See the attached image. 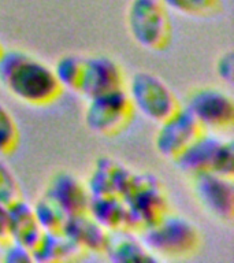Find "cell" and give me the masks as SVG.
I'll use <instances>...</instances> for the list:
<instances>
[{
	"label": "cell",
	"instance_id": "30bf717a",
	"mask_svg": "<svg viewBox=\"0 0 234 263\" xmlns=\"http://www.w3.org/2000/svg\"><path fill=\"white\" fill-rule=\"evenodd\" d=\"M203 132L196 119L181 106L176 112L158 123L153 145L162 158L172 162Z\"/></svg>",
	"mask_w": 234,
	"mask_h": 263
},
{
	"label": "cell",
	"instance_id": "7402d4cb",
	"mask_svg": "<svg viewBox=\"0 0 234 263\" xmlns=\"http://www.w3.org/2000/svg\"><path fill=\"white\" fill-rule=\"evenodd\" d=\"M21 132L18 122L4 103L0 102V156H10L18 149Z\"/></svg>",
	"mask_w": 234,
	"mask_h": 263
},
{
	"label": "cell",
	"instance_id": "ba28073f",
	"mask_svg": "<svg viewBox=\"0 0 234 263\" xmlns=\"http://www.w3.org/2000/svg\"><path fill=\"white\" fill-rule=\"evenodd\" d=\"M201 129L205 132H223L234 122L233 98L223 89L215 86H203L192 90L181 104Z\"/></svg>",
	"mask_w": 234,
	"mask_h": 263
},
{
	"label": "cell",
	"instance_id": "4fadbf2b",
	"mask_svg": "<svg viewBox=\"0 0 234 263\" xmlns=\"http://www.w3.org/2000/svg\"><path fill=\"white\" fill-rule=\"evenodd\" d=\"M43 193L55 201L67 215L86 211L90 200L85 182L67 170L53 173Z\"/></svg>",
	"mask_w": 234,
	"mask_h": 263
},
{
	"label": "cell",
	"instance_id": "8fae6325",
	"mask_svg": "<svg viewBox=\"0 0 234 263\" xmlns=\"http://www.w3.org/2000/svg\"><path fill=\"white\" fill-rule=\"evenodd\" d=\"M126 77L118 62L107 55L84 58L78 93L85 99L125 88Z\"/></svg>",
	"mask_w": 234,
	"mask_h": 263
},
{
	"label": "cell",
	"instance_id": "e0dca14e",
	"mask_svg": "<svg viewBox=\"0 0 234 263\" xmlns=\"http://www.w3.org/2000/svg\"><path fill=\"white\" fill-rule=\"evenodd\" d=\"M86 211L107 232L130 229L126 205L121 196L90 197Z\"/></svg>",
	"mask_w": 234,
	"mask_h": 263
},
{
	"label": "cell",
	"instance_id": "ffe728a7",
	"mask_svg": "<svg viewBox=\"0 0 234 263\" xmlns=\"http://www.w3.org/2000/svg\"><path fill=\"white\" fill-rule=\"evenodd\" d=\"M168 11L185 16L208 18L221 14L222 0H160Z\"/></svg>",
	"mask_w": 234,
	"mask_h": 263
},
{
	"label": "cell",
	"instance_id": "484cf974",
	"mask_svg": "<svg viewBox=\"0 0 234 263\" xmlns=\"http://www.w3.org/2000/svg\"><path fill=\"white\" fill-rule=\"evenodd\" d=\"M6 242H8L7 205L0 201V246L3 247Z\"/></svg>",
	"mask_w": 234,
	"mask_h": 263
},
{
	"label": "cell",
	"instance_id": "5bb4252c",
	"mask_svg": "<svg viewBox=\"0 0 234 263\" xmlns=\"http://www.w3.org/2000/svg\"><path fill=\"white\" fill-rule=\"evenodd\" d=\"M61 232L82 254H103L108 236V232L99 225L88 211L69 215Z\"/></svg>",
	"mask_w": 234,
	"mask_h": 263
},
{
	"label": "cell",
	"instance_id": "5b68a950",
	"mask_svg": "<svg viewBox=\"0 0 234 263\" xmlns=\"http://www.w3.org/2000/svg\"><path fill=\"white\" fill-rule=\"evenodd\" d=\"M122 199L127 210L129 228L137 233L168 211L167 193L152 173H131Z\"/></svg>",
	"mask_w": 234,
	"mask_h": 263
},
{
	"label": "cell",
	"instance_id": "52a82bcc",
	"mask_svg": "<svg viewBox=\"0 0 234 263\" xmlns=\"http://www.w3.org/2000/svg\"><path fill=\"white\" fill-rule=\"evenodd\" d=\"M84 123L94 135L112 137L127 129L135 111L125 88L86 99Z\"/></svg>",
	"mask_w": 234,
	"mask_h": 263
},
{
	"label": "cell",
	"instance_id": "7c38bea8",
	"mask_svg": "<svg viewBox=\"0 0 234 263\" xmlns=\"http://www.w3.org/2000/svg\"><path fill=\"white\" fill-rule=\"evenodd\" d=\"M131 173L123 163L111 156H100L94 160L88 180L86 189L90 197L121 196L126 191Z\"/></svg>",
	"mask_w": 234,
	"mask_h": 263
},
{
	"label": "cell",
	"instance_id": "6da1fadb",
	"mask_svg": "<svg viewBox=\"0 0 234 263\" xmlns=\"http://www.w3.org/2000/svg\"><path fill=\"white\" fill-rule=\"evenodd\" d=\"M0 84L20 102L33 107L52 104L63 93L52 67L21 49L0 55Z\"/></svg>",
	"mask_w": 234,
	"mask_h": 263
},
{
	"label": "cell",
	"instance_id": "d4e9b609",
	"mask_svg": "<svg viewBox=\"0 0 234 263\" xmlns=\"http://www.w3.org/2000/svg\"><path fill=\"white\" fill-rule=\"evenodd\" d=\"M3 260L8 263H25L33 262L32 252L26 247L16 244V242L8 241L3 246Z\"/></svg>",
	"mask_w": 234,
	"mask_h": 263
},
{
	"label": "cell",
	"instance_id": "603a6c76",
	"mask_svg": "<svg viewBox=\"0 0 234 263\" xmlns=\"http://www.w3.org/2000/svg\"><path fill=\"white\" fill-rule=\"evenodd\" d=\"M22 197V189L15 174L0 158V201L8 205Z\"/></svg>",
	"mask_w": 234,
	"mask_h": 263
},
{
	"label": "cell",
	"instance_id": "44dd1931",
	"mask_svg": "<svg viewBox=\"0 0 234 263\" xmlns=\"http://www.w3.org/2000/svg\"><path fill=\"white\" fill-rule=\"evenodd\" d=\"M32 207L37 222L44 232H61L66 218L69 217L55 201L45 196L44 193L34 201Z\"/></svg>",
	"mask_w": 234,
	"mask_h": 263
},
{
	"label": "cell",
	"instance_id": "3957f363",
	"mask_svg": "<svg viewBox=\"0 0 234 263\" xmlns=\"http://www.w3.org/2000/svg\"><path fill=\"white\" fill-rule=\"evenodd\" d=\"M129 34L141 48L162 52L172 40L170 11L160 0H131L126 11Z\"/></svg>",
	"mask_w": 234,
	"mask_h": 263
},
{
	"label": "cell",
	"instance_id": "d6986e66",
	"mask_svg": "<svg viewBox=\"0 0 234 263\" xmlns=\"http://www.w3.org/2000/svg\"><path fill=\"white\" fill-rule=\"evenodd\" d=\"M82 66H84V58L75 53H67L63 55L55 62L52 67L53 76L62 86V89L77 92L80 88V81L82 76Z\"/></svg>",
	"mask_w": 234,
	"mask_h": 263
},
{
	"label": "cell",
	"instance_id": "9a60e30c",
	"mask_svg": "<svg viewBox=\"0 0 234 263\" xmlns=\"http://www.w3.org/2000/svg\"><path fill=\"white\" fill-rule=\"evenodd\" d=\"M103 254L115 263L156 262V258L148 251L140 234L130 229L108 232Z\"/></svg>",
	"mask_w": 234,
	"mask_h": 263
},
{
	"label": "cell",
	"instance_id": "cb8c5ba5",
	"mask_svg": "<svg viewBox=\"0 0 234 263\" xmlns=\"http://www.w3.org/2000/svg\"><path fill=\"white\" fill-rule=\"evenodd\" d=\"M215 73L222 82L227 85L233 84L234 76V52L226 51L215 62Z\"/></svg>",
	"mask_w": 234,
	"mask_h": 263
},
{
	"label": "cell",
	"instance_id": "4316f807",
	"mask_svg": "<svg viewBox=\"0 0 234 263\" xmlns=\"http://www.w3.org/2000/svg\"><path fill=\"white\" fill-rule=\"evenodd\" d=\"M4 49H6V48H4L3 44H2V41H0V55H2V53L4 52Z\"/></svg>",
	"mask_w": 234,
	"mask_h": 263
},
{
	"label": "cell",
	"instance_id": "8992f818",
	"mask_svg": "<svg viewBox=\"0 0 234 263\" xmlns=\"http://www.w3.org/2000/svg\"><path fill=\"white\" fill-rule=\"evenodd\" d=\"M125 92L135 112L159 123L181 107L172 89L156 74L137 71L125 82Z\"/></svg>",
	"mask_w": 234,
	"mask_h": 263
},
{
	"label": "cell",
	"instance_id": "2e32d148",
	"mask_svg": "<svg viewBox=\"0 0 234 263\" xmlns=\"http://www.w3.org/2000/svg\"><path fill=\"white\" fill-rule=\"evenodd\" d=\"M8 241L16 242L32 250L44 230L36 219L30 203L21 197L7 205Z\"/></svg>",
	"mask_w": 234,
	"mask_h": 263
},
{
	"label": "cell",
	"instance_id": "7a4b0ae2",
	"mask_svg": "<svg viewBox=\"0 0 234 263\" xmlns=\"http://www.w3.org/2000/svg\"><path fill=\"white\" fill-rule=\"evenodd\" d=\"M139 234L156 260L190 258L199 252L203 244L200 229L189 218L170 211Z\"/></svg>",
	"mask_w": 234,
	"mask_h": 263
},
{
	"label": "cell",
	"instance_id": "277c9868",
	"mask_svg": "<svg viewBox=\"0 0 234 263\" xmlns=\"http://www.w3.org/2000/svg\"><path fill=\"white\" fill-rule=\"evenodd\" d=\"M172 162L178 170L189 177L201 172H212L233 178V140L222 139L212 132L204 130Z\"/></svg>",
	"mask_w": 234,
	"mask_h": 263
},
{
	"label": "cell",
	"instance_id": "9c48e42d",
	"mask_svg": "<svg viewBox=\"0 0 234 263\" xmlns=\"http://www.w3.org/2000/svg\"><path fill=\"white\" fill-rule=\"evenodd\" d=\"M192 192L204 211L222 222H231L234 217V184L231 177L212 172L190 176Z\"/></svg>",
	"mask_w": 234,
	"mask_h": 263
},
{
	"label": "cell",
	"instance_id": "ac0fdd59",
	"mask_svg": "<svg viewBox=\"0 0 234 263\" xmlns=\"http://www.w3.org/2000/svg\"><path fill=\"white\" fill-rule=\"evenodd\" d=\"M30 252L33 262H59L82 254L62 232H43Z\"/></svg>",
	"mask_w": 234,
	"mask_h": 263
}]
</instances>
